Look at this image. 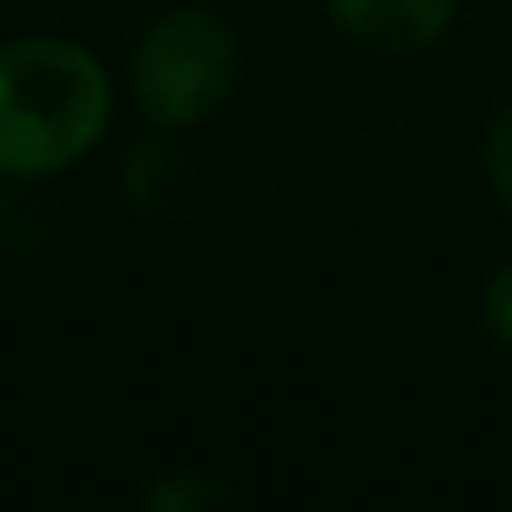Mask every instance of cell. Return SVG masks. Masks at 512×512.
<instances>
[{"label":"cell","mask_w":512,"mask_h":512,"mask_svg":"<svg viewBox=\"0 0 512 512\" xmlns=\"http://www.w3.org/2000/svg\"><path fill=\"white\" fill-rule=\"evenodd\" d=\"M243 485L221 479L215 468H177V474L155 479L144 490L149 512H221V507H243Z\"/></svg>","instance_id":"4"},{"label":"cell","mask_w":512,"mask_h":512,"mask_svg":"<svg viewBox=\"0 0 512 512\" xmlns=\"http://www.w3.org/2000/svg\"><path fill=\"white\" fill-rule=\"evenodd\" d=\"M111 72L72 39L0 45V177H56L111 127Z\"/></svg>","instance_id":"1"},{"label":"cell","mask_w":512,"mask_h":512,"mask_svg":"<svg viewBox=\"0 0 512 512\" xmlns=\"http://www.w3.org/2000/svg\"><path fill=\"white\" fill-rule=\"evenodd\" d=\"M479 166H485V182H490V193H496V204L512 215V100L485 122V138H479Z\"/></svg>","instance_id":"6"},{"label":"cell","mask_w":512,"mask_h":512,"mask_svg":"<svg viewBox=\"0 0 512 512\" xmlns=\"http://www.w3.org/2000/svg\"><path fill=\"white\" fill-rule=\"evenodd\" d=\"M0 221H6V199H0Z\"/></svg>","instance_id":"8"},{"label":"cell","mask_w":512,"mask_h":512,"mask_svg":"<svg viewBox=\"0 0 512 512\" xmlns=\"http://www.w3.org/2000/svg\"><path fill=\"white\" fill-rule=\"evenodd\" d=\"M463 0H325L331 23L369 56H424L457 23Z\"/></svg>","instance_id":"3"},{"label":"cell","mask_w":512,"mask_h":512,"mask_svg":"<svg viewBox=\"0 0 512 512\" xmlns=\"http://www.w3.org/2000/svg\"><path fill=\"white\" fill-rule=\"evenodd\" d=\"M182 188H188V166H182V155L171 144H138L133 160H127V199L138 204V210H171V204L182 199Z\"/></svg>","instance_id":"5"},{"label":"cell","mask_w":512,"mask_h":512,"mask_svg":"<svg viewBox=\"0 0 512 512\" xmlns=\"http://www.w3.org/2000/svg\"><path fill=\"white\" fill-rule=\"evenodd\" d=\"M479 320H485L490 342H496L501 353H512V259L490 270L485 292H479Z\"/></svg>","instance_id":"7"},{"label":"cell","mask_w":512,"mask_h":512,"mask_svg":"<svg viewBox=\"0 0 512 512\" xmlns=\"http://www.w3.org/2000/svg\"><path fill=\"white\" fill-rule=\"evenodd\" d=\"M133 100L155 127H199L232 100L243 78V45L210 6H171L133 45Z\"/></svg>","instance_id":"2"}]
</instances>
